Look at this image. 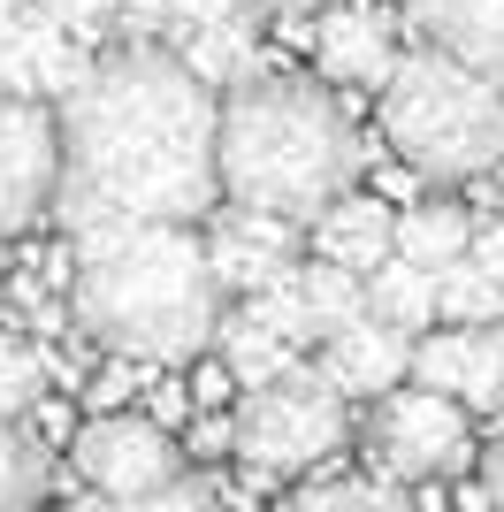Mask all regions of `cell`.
<instances>
[{"mask_svg": "<svg viewBox=\"0 0 504 512\" xmlns=\"http://www.w3.org/2000/svg\"><path fill=\"white\" fill-rule=\"evenodd\" d=\"M474 260H482V276L504 291V222H489V230L474 237Z\"/></svg>", "mask_w": 504, "mask_h": 512, "instance_id": "f546056e", "label": "cell"}, {"mask_svg": "<svg viewBox=\"0 0 504 512\" xmlns=\"http://www.w3.org/2000/svg\"><path fill=\"white\" fill-rule=\"evenodd\" d=\"M184 451L161 421H138V413H100L92 428H77V474L92 482V497H161L184 482Z\"/></svg>", "mask_w": 504, "mask_h": 512, "instance_id": "ba28073f", "label": "cell"}, {"mask_svg": "<svg viewBox=\"0 0 504 512\" xmlns=\"http://www.w3.org/2000/svg\"><path fill=\"white\" fill-rule=\"evenodd\" d=\"M130 390H138V383H130V375H123V367H115V375H100V383H92V390H84V398H92V406H123V398H130Z\"/></svg>", "mask_w": 504, "mask_h": 512, "instance_id": "836d02e7", "label": "cell"}, {"mask_svg": "<svg viewBox=\"0 0 504 512\" xmlns=\"http://www.w3.org/2000/svg\"><path fill=\"white\" fill-rule=\"evenodd\" d=\"M207 260H214V283L252 306L260 291H275V283L298 268V222H283V214H252V207H214Z\"/></svg>", "mask_w": 504, "mask_h": 512, "instance_id": "9c48e42d", "label": "cell"}, {"mask_svg": "<svg viewBox=\"0 0 504 512\" xmlns=\"http://www.w3.org/2000/svg\"><path fill=\"white\" fill-rule=\"evenodd\" d=\"M314 237H321V260H336V268H352V276H367V283L398 260V214L382 207V199H367V192L329 207L314 222Z\"/></svg>", "mask_w": 504, "mask_h": 512, "instance_id": "9a60e30c", "label": "cell"}, {"mask_svg": "<svg viewBox=\"0 0 504 512\" xmlns=\"http://www.w3.org/2000/svg\"><path fill=\"white\" fill-rule=\"evenodd\" d=\"M146 406H153V421L161 428H176L191 413V390H176V383H161V390H146Z\"/></svg>", "mask_w": 504, "mask_h": 512, "instance_id": "1f68e13d", "label": "cell"}, {"mask_svg": "<svg viewBox=\"0 0 504 512\" xmlns=\"http://www.w3.org/2000/svg\"><path fill=\"white\" fill-rule=\"evenodd\" d=\"M436 291H443V321H451V329H497V321H504V291L482 276V260H474V253H466L459 268H443Z\"/></svg>", "mask_w": 504, "mask_h": 512, "instance_id": "ffe728a7", "label": "cell"}, {"mask_svg": "<svg viewBox=\"0 0 504 512\" xmlns=\"http://www.w3.org/2000/svg\"><path fill=\"white\" fill-rule=\"evenodd\" d=\"M62 199V115L0 92V237L39 230Z\"/></svg>", "mask_w": 504, "mask_h": 512, "instance_id": "52a82bcc", "label": "cell"}, {"mask_svg": "<svg viewBox=\"0 0 504 512\" xmlns=\"http://www.w3.org/2000/svg\"><path fill=\"white\" fill-rule=\"evenodd\" d=\"M252 314L268 321L283 344H321V321H314V306H306V268H291L275 291H260V299H252Z\"/></svg>", "mask_w": 504, "mask_h": 512, "instance_id": "cb8c5ba5", "label": "cell"}, {"mask_svg": "<svg viewBox=\"0 0 504 512\" xmlns=\"http://www.w3.org/2000/svg\"><path fill=\"white\" fill-rule=\"evenodd\" d=\"M31 8H39V0H0V39H8V31H16V23L31 16Z\"/></svg>", "mask_w": 504, "mask_h": 512, "instance_id": "e575fe53", "label": "cell"}, {"mask_svg": "<svg viewBox=\"0 0 504 512\" xmlns=\"http://www.w3.org/2000/svg\"><path fill=\"white\" fill-rule=\"evenodd\" d=\"M268 8H283V16H298V8H321V0H268Z\"/></svg>", "mask_w": 504, "mask_h": 512, "instance_id": "d590c367", "label": "cell"}, {"mask_svg": "<svg viewBox=\"0 0 504 512\" xmlns=\"http://www.w3.org/2000/svg\"><path fill=\"white\" fill-rule=\"evenodd\" d=\"M39 8H46V16H54V23H62L69 39H100V23L115 16L123 0H39Z\"/></svg>", "mask_w": 504, "mask_h": 512, "instance_id": "83f0119b", "label": "cell"}, {"mask_svg": "<svg viewBox=\"0 0 504 512\" xmlns=\"http://www.w3.org/2000/svg\"><path fill=\"white\" fill-rule=\"evenodd\" d=\"M497 214H504V169H497Z\"/></svg>", "mask_w": 504, "mask_h": 512, "instance_id": "8d00e7d4", "label": "cell"}, {"mask_svg": "<svg viewBox=\"0 0 504 512\" xmlns=\"http://www.w3.org/2000/svg\"><path fill=\"white\" fill-rule=\"evenodd\" d=\"M230 390H237V375H230V367H207V375L191 383V406H222Z\"/></svg>", "mask_w": 504, "mask_h": 512, "instance_id": "d6a6232c", "label": "cell"}, {"mask_svg": "<svg viewBox=\"0 0 504 512\" xmlns=\"http://www.w3.org/2000/svg\"><path fill=\"white\" fill-rule=\"evenodd\" d=\"M420 390L466 413H504V329H436L413 344Z\"/></svg>", "mask_w": 504, "mask_h": 512, "instance_id": "30bf717a", "label": "cell"}, {"mask_svg": "<svg viewBox=\"0 0 504 512\" xmlns=\"http://www.w3.org/2000/svg\"><path fill=\"white\" fill-rule=\"evenodd\" d=\"M84 77H92L84 39H69L46 8H31V16L0 39V92H16V100H39V107L46 100H69Z\"/></svg>", "mask_w": 504, "mask_h": 512, "instance_id": "8fae6325", "label": "cell"}, {"mask_svg": "<svg viewBox=\"0 0 504 512\" xmlns=\"http://www.w3.org/2000/svg\"><path fill=\"white\" fill-rule=\"evenodd\" d=\"M222 199V107L168 46H115L62 100V199L69 237L191 230Z\"/></svg>", "mask_w": 504, "mask_h": 512, "instance_id": "6da1fadb", "label": "cell"}, {"mask_svg": "<svg viewBox=\"0 0 504 512\" xmlns=\"http://www.w3.org/2000/svg\"><path fill=\"white\" fill-rule=\"evenodd\" d=\"M367 451H375V467L398 474V482L459 474L466 459H474L466 406H451V398H436V390H390V398L367 413Z\"/></svg>", "mask_w": 504, "mask_h": 512, "instance_id": "8992f818", "label": "cell"}, {"mask_svg": "<svg viewBox=\"0 0 504 512\" xmlns=\"http://www.w3.org/2000/svg\"><path fill=\"white\" fill-rule=\"evenodd\" d=\"M46 497V451L16 421H0V512H31Z\"/></svg>", "mask_w": 504, "mask_h": 512, "instance_id": "7402d4cb", "label": "cell"}, {"mask_svg": "<svg viewBox=\"0 0 504 512\" xmlns=\"http://www.w3.org/2000/svg\"><path fill=\"white\" fill-rule=\"evenodd\" d=\"M367 314L390 321L398 337H413V329H428V321L443 314V291L428 268H413V260H390L375 283H367Z\"/></svg>", "mask_w": 504, "mask_h": 512, "instance_id": "d6986e66", "label": "cell"}, {"mask_svg": "<svg viewBox=\"0 0 504 512\" xmlns=\"http://www.w3.org/2000/svg\"><path fill=\"white\" fill-rule=\"evenodd\" d=\"M405 367H413V344L375 314H359L352 329H336V337L321 344V375H329L336 398H375L382 406V398L405 383Z\"/></svg>", "mask_w": 504, "mask_h": 512, "instance_id": "7c38bea8", "label": "cell"}, {"mask_svg": "<svg viewBox=\"0 0 504 512\" xmlns=\"http://www.w3.org/2000/svg\"><path fill=\"white\" fill-rule=\"evenodd\" d=\"M367 169V138L344 100L306 77H260L222 107V199L283 222H321Z\"/></svg>", "mask_w": 504, "mask_h": 512, "instance_id": "3957f363", "label": "cell"}, {"mask_svg": "<svg viewBox=\"0 0 504 512\" xmlns=\"http://www.w3.org/2000/svg\"><path fill=\"white\" fill-rule=\"evenodd\" d=\"M306 306H314L321 344H329L336 329H352V321L367 314V283H359L352 268H336V260H314V268H306Z\"/></svg>", "mask_w": 504, "mask_h": 512, "instance_id": "44dd1931", "label": "cell"}, {"mask_svg": "<svg viewBox=\"0 0 504 512\" xmlns=\"http://www.w3.org/2000/svg\"><path fill=\"white\" fill-rule=\"evenodd\" d=\"M336 444H344V398L314 367H291L283 383L252 390L237 406V459L252 474H306Z\"/></svg>", "mask_w": 504, "mask_h": 512, "instance_id": "5b68a950", "label": "cell"}, {"mask_svg": "<svg viewBox=\"0 0 504 512\" xmlns=\"http://www.w3.org/2000/svg\"><path fill=\"white\" fill-rule=\"evenodd\" d=\"M176 54H184V69H191L207 92H214V85H237V92L260 85V23H252V16L207 23V31H191Z\"/></svg>", "mask_w": 504, "mask_h": 512, "instance_id": "2e32d148", "label": "cell"}, {"mask_svg": "<svg viewBox=\"0 0 504 512\" xmlns=\"http://www.w3.org/2000/svg\"><path fill=\"white\" fill-rule=\"evenodd\" d=\"M314 54L329 85H390L398 77V46L375 8H329L314 23Z\"/></svg>", "mask_w": 504, "mask_h": 512, "instance_id": "4fadbf2b", "label": "cell"}, {"mask_svg": "<svg viewBox=\"0 0 504 512\" xmlns=\"http://www.w3.org/2000/svg\"><path fill=\"white\" fill-rule=\"evenodd\" d=\"M382 138L428 184H482L504 169V85L451 54H405L382 85Z\"/></svg>", "mask_w": 504, "mask_h": 512, "instance_id": "277c9868", "label": "cell"}, {"mask_svg": "<svg viewBox=\"0 0 504 512\" xmlns=\"http://www.w3.org/2000/svg\"><path fill=\"white\" fill-rule=\"evenodd\" d=\"M39 398H46V360H39V344H23V329H8V321H0V421L31 413Z\"/></svg>", "mask_w": 504, "mask_h": 512, "instance_id": "603a6c76", "label": "cell"}, {"mask_svg": "<svg viewBox=\"0 0 504 512\" xmlns=\"http://www.w3.org/2000/svg\"><path fill=\"white\" fill-rule=\"evenodd\" d=\"M482 497H489V512H504V428H497V444L482 451Z\"/></svg>", "mask_w": 504, "mask_h": 512, "instance_id": "4dcf8cb0", "label": "cell"}, {"mask_svg": "<svg viewBox=\"0 0 504 512\" xmlns=\"http://www.w3.org/2000/svg\"><path fill=\"white\" fill-rule=\"evenodd\" d=\"M191 451H199V459H222V451H237V421H214V413H199V421H191Z\"/></svg>", "mask_w": 504, "mask_h": 512, "instance_id": "f1b7e54d", "label": "cell"}, {"mask_svg": "<svg viewBox=\"0 0 504 512\" xmlns=\"http://www.w3.org/2000/svg\"><path fill=\"white\" fill-rule=\"evenodd\" d=\"M69 512H230L214 490H199V482H176V490H161V497H130V505H115V497H84V505H69Z\"/></svg>", "mask_w": 504, "mask_h": 512, "instance_id": "484cf974", "label": "cell"}, {"mask_svg": "<svg viewBox=\"0 0 504 512\" xmlns=\"http://www.w3.org/2000/svg\"><path fill=\"white\" fill-rule=\"evenodd\" d=\"M260 0H168V16H161V39L184 46L191 31H207V23H230V16H252Z\"/></svg>", "mask_w": 504, "mask_h": 512, "instance_id": "4316f807", "label": "cell"}, {"mask_svg": "<svg viewBox=\"0 0 504 512\" xmlns=\"http://www.w3.org/2000/svg\"><path fill=\"white\" fill-rule=\"evenodd\" d=\"M214 344H222V367L237 375V390H268V383H283V375H291V344L275 337L252 306H230V314H222V329H214Z\"/></svg>", "mask_w": 504, "mask_h": 512, "instance_id": "e0dca14e", "label": "cell"}, {"mask_svg": "<svg viewBox=\"0 0 504 512\" xmlns=\"http://www.w3.org/2000/svg\"><path fill=\"white\" fill-rule=\"evenodd\" d=\"M275 512H413V505L398 490H382V482H321V490H298Z\"/></svg>", "mask_w": 504, "mask_h": 512, "instance_id": "d4e9b609", "label": "cell"}, {"mask_svg": "<svg viewBox=\"0 0 504 512\" xmlns=\"http://www.w3.org/2000/svg\"><path fill=\"white\" fill-rule=\"evenodd\" d=\"M405 8L436 39V54H451V62L504 85V0H405Z\"/></svg>", "mask_w": 504, "mask_h": 512, "instance_id": "5bb4252c", "label": "cell"}, {"mask_svg": "<svg viewBox=\"0 0 504 512\" xmlns=\"http://www.w3.org/2000/svg\"><path fill=\"white\" fill-rule=\"evenodd\" d=\"M214 299H222V283H214V260L191 230L153 222V230L77 237L69 321L130 367H176L191 352H207L222 329Z\"/></svg>", "mask_w": 504, "mask_h": 512, "instance_id": "7a4b0ae2", "label": "cell"}, {"mask_svg": "<svg viewBox=\"0 0 504 512\" xmlns=\"http://www.w3.org/2000/svg\"><path fill=\"white\" fill-rule=\"evenodd\" d=\"M474 222H466V207H443V199H428V207H405L398 222V260H413V268H428V276H443V268H459L466 253H474Z\"/></svg>", "mask_w": 504, "mask_h": 512, "instance_id": "ac0fdd59", "label": "cell"}]
</instances>
